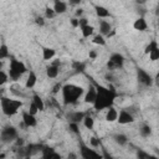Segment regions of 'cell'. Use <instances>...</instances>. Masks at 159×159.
I'll return each instance as SVG.
<instances>
[{
  "mask_svg": "<svg viewBox=\"0 0 159 159\" xmlns=\"http://www.w3.org/2000/svg\"><path fill=\"white\" fill-rule=\"evenodd\" d=\"M96 87V101L93 103V107L96 111H102V109H108L109 107L113 106L114 99L117 98V92L113 87H103L97 83H93Z\"/></svg>",
  "mask_w": 159,
  "mask_h": 159,
  "instance_id": "1",
  "label": "cell"
},
{
  "mask_svg": "<svg viewBox=\"0 0 159 159\" xmlns=\"http://www.w3.org/2000/svg\"><path fill=\"white\" fill-rule=\"evenodd\" d=\"M62 98L65 104H75L80 99V97L83 94V88L81 86L73 84V83H67L62 86Z\"/></svg>",
  "mask_w": 159,
  "mask_h": 159,
  "instance_id": "2",
  "label": "cell"
},
{
  "mask_svg": "<svg viewBox=\"0 0 159 159\" xmlns=\"http://www.w3.org/2000/svg\"><path fill=\"white\" fill-rule=\"evenodd\" d=\"M0 104H1V111L5 116L11 117L17 113V111L22 107V102L20 99H11L7 97H1L0 98Z\"/></svg>",
  "mask_w": 159,
  "mask_h": 159,
  "instance_id": "3",
  "label": "cell"
},
{
  "mask_svg": "<svg viewBox=\"0 0 159 159\" xmlns=\"http://www.w3.org/2000/svg\"><path fill=\"white\" fill-rule=\"evenodd\" d=\"M26 66H25V63L24 62H21V61H19V60H15V58H12L11 61H10V66H9V77H10V80H12V81H19L20 80V77L26 72Z\"/></svg>",
  "mask_w": 159,
  "mask_h": 159,
  "instance_id": "4",
  "label": "cell"
},
{
  "mask_svg": "<svg viewBox=\"0 0 159 159\" xmlns=\"http://www.w3.org/2000/svg\"><path fill=\"white\" fill-rule=\"evenodd\" d=\"M17 139V130L12 125L5 127L0 133V140L4 143H11Z\"/></svg>",
  "mask_w": 159,
  "mask_h": 159,
  "instance_id": "5",
  "label": "cell"
},
{
  "mask_svg": "<svg viewBox=\"0 0 159 159\" xmlns=\"http://www.w3.org/2000/svg\"><path fill=\"white\" fill-rule=\"evenodd\" d=\"M80 154H81V159H103L102 154H99L96 150L91 149L83 142L80 143Z\"/></svg>",
  "mask_w": 159,
  "mask_h": 159,
  "instance_id": "6",
  "label": "cell"
},
{
  "mask_svg": "<svg viewBox=\"0 0 159 159\" xmlns=\"http://www.w3.org/2000/svg\"><path fill=\"white\" fill-rule=\"evenodd\" d=\"M123 63H124V57L116 52V53H112L108 62H107V67L108 70H116V68H122L123 67Z\"/></svg>",
  "mask_w": 159,
  "mask_h": 159,
  "instance_id": "7",
  "label": "cell"
},
{
  "mask_svg": "<svg viewBox=\"0 0 159 159\" xmlns=\"http://www.w3.org/2000/svg\"><path fill=\"white\" fill-rule=\"evenodd\" d=\"M137 77H138L139 83H142L143 86L150 87L153 84V77L147 71H144L143 68H138L137 70Z\"/></svg>",
  "mask_w": 159,
  "mask_h": 159,
  "instance_id": "8",
  "label": "cell"
},
{
  "mask_svg": "<svg viewBox=\"0 0 159 159\" xmlns=\"http://www.w3.org/2000/svg\"><path fill=\"white\" fill-rule=\"evenodd\" d=\"M117 120L119 124H128V123L134 122V117H133V114H130L125 109H122L117 117Z\"/></svg>",
  "mask_w": 159,
  "mask_h": 159,
  "instance_id": "9",
  "label": "cell"
},
{
  "mask_svg": "<svg viewBox=\"0 0 159 159\" xmlns=\"http://www.w3.org/2000/svg\"><path fill=\"white\" fill-rule=\"evenodd\" d=\"M22 122H24V125L27 127V128L36 127V124H37L36 117L32 116V114H30L29 112H24V113H22Z\"/></svg>",
  "mask_w": 159,
  "mask_h": 159,
  "instance_id": "10",
  "label": "cell"
},
{
  "mask_svg": "<svg viewBox=\"0 0 159 159\" xmlns=\"http://www.w3.org/2000/svg\"><path fill=\"white\" fill-rule=\"evenodd\" d=\"M84 116H86L84 112H80V111H77V112H71V113L67 116V118H68L70 123H76V124H78L80 122L83 120Z\"/></svg>",
  "mask_w": 159,
  "mask_h": 159,
  "instance_id": "11",
  "label": "cell"
},
{
  "mask_svg": "<svg viewBox=\"0 0 159 159\" xmlns=\"http://www.w3.org/2000/svg\"><path fill=\"white\" fill-rule=\"evenodd\" d=\"M96 94H97V92H96V87H94L93 84H91V86L88 87V89H87L86 96H84V102H86V103H91V104H93L94 101H96Z\"/></svg>",
  "mask_w": 159,
  "mask_h": 159,
  "instance_id": "12",
  "label": "cell"
},
{
  "mask_svg": "<svg viewBox=\"0 0 159 159\" xmlns=\"http://www.w3.org/2000/svg\"><path fill=\"white\" fill-rule=\"evenodd\" d=\"M53 11H55V14L57 15V14H63V12H66V10H67V4L65 2V1H61V0H56L55 2H53Z\"/></svg>",
  "mask_w": 159,
  "mask_h": 159,
  "instance_id": "13",
  "label": "cell"
},
{
  "mask_svg": "<svg viewBox=\"0 0 159 159\" xmlns=\"http://www.w3.org/2000/svg\"><path fill=\"white\" fill-rule=\"evenodd\" d=\"M133 27H134V30H138V31H145V30L148 29V24H147L145 19H144L143 16H140V17H138V19L134 21Z\"/></svg>",
  "mask_w": 159,
  "mask_h": 159,
  "instance_id": "14",
  "label": "cell"
},
{
  "mask_svg": "<svg viewBox=\"0 0 159 159\" xmlns=\"http://www.w3.org/2000/svg\"><path fill=\"white\" fill-rule=\"evenodd\" d=\"M112 31V26H111V24L108 22V21H106V20H101L99 21V35H102V36H107L109 32Z\"/></svg>",
  "mask_w": 159,
  "mask_h": 159,
  "instance_id": "15",
  "label": "cell"
},
{
  "mask_svg": "<svg viewBox=\"0 0 159 159\" xmlns=\"http://www.w3.org/2000/svg\"><path fill=\"white\" fill-rule=\"evenodd\" d=\"M94 9H96V14H97V16L101 17V19H104V17H109V16H111V12H109L104 6L94 5Z\"/></svg>",
  "mask_w": 159,
  "mask_h": 159,
  "instance_id": "16",
  "label": "cell"
},
{
  "mask_svg": "<svg viewBox=\"0 0 159 159\" xmlns=\"http://www.w3.org/2000/svg\"><path fill=\"white\" fill-rule=\"evenodd\" d=\"M117 117H118L117 109H116L113 106L109 107V108L107 109V113H106V119H107L108 122H114V120H117Z\"/></svg>",
  "mask_w": 159,
  "mask_h": 159,
  "instance_id": "17",
  "label": "cell"
},
{
  "mask_svg": "<svg viewBox=\"0 0 159 159\" xmlns=\"http://www.w3.org/2000/svg\"><path fill=\"white\" fill-rule=\"evenodd\" d=\"M36 81H37V77H36V73L34 71H30L29 76H27V80H26V83H25V87L26 88H32L35 84H36Z\"/></svg>",
  "mask_w": 159,
  "mask_h": 159,
  "instance_id": "18",
  "label": "cell"
},
{
  "mask_svg": "<svg viewBox=\"0 0 159 159\" xmlns=\"http://www.w3.org/2000/svg\"><path fill=\"white\" fill-rule=\"evenodd\" d=\"M56 55V51L53 48H50V47H43L42 48V58L45 61H48L51 58H53Z\"/></svg>",
  "mask_w": 159,
  "mask_h": 159,
  "instance_id": "19",
  "label": "cell"
},
{
  "mask_svg": "<svg viewBox=\"0 0 159 159\" xmlns=\"http://www.w3.org/2000/svg\"><path fill=\"white\" fill-rule=\"evenodd\" d=\"M137 158L138 159H158L157 155L150 154V153H147L145 150H142V149H138L137 150Z\"/></svg>",
  "mask_w": 159,
  "mask_h": 159,
  "instance_id": "20",
  "label": "cell"
},
{
  "mask_svg": "<svg viewBox=\"0 0 159 159\" xmlns=\"http://www.w3.org/2000/svg\"><path fill=\"white\" fill-rule=\"evenodd\" d=\"M58 70H60V68L56 67V66H52V65L47 66V67H46V75H47V77H48V78H55V77H57Z\"/></svg>",
  "mask_w": 159,
  "mask_h": 159,
  "instance_id": "21",
  "label": "cell"
},
{
  "mask_svg": "<svg viewBox=\"0 0 159 159\" xmlns=\"http://www.w3.org/2000/svg\"><path fill=\"white\" fill-rule=\"evenodd\" d=\"M32 103L37 107V109L41 112V111H43L45 109V104H43V101H42V98L39 96V94H34V97H32Z\"/></svg>",
  "mask_w": 159,
  "mask_h": 159,
  "instance_id": "22",
  "label": "cell"
},
{
  "mask_svg": "<svg viewBox=\"0 0 159 159\" xmlns=\"http://www.w3.org/2000/svg\"><path fill=\"white\" fill-rule=\"evenodd\" d=\"M113 138H114L116 143L119 144V145H125V144L128 143V138H127V135H124V134H122V133L116 134Z\"/></svg>",
  "mask_w": 159,
  "mask_h": 159,
  "instance_id": "23",
  "label": "cell"
},
{
  "mask_svg": "<svg viewBox=\"0 0 159 159\" xmlns=\"http://www.w3.org/2000/svg\"><path fill=\"white\" fill-rule=\"evenodd\" d=\"M72 68L76 72H83L86 70V63L84 62H81V61H73L72 62Z\"/></svg>",
  "mask_w": 159,
  "mask_h": 159,
  "instance_id": "24",
  "label": "cell"
},
{
  "mask_svg": "<svg viewBox=\"0 0 159 159\" xmlns=\"http://www.w3.org/2000/svg\"><path fill=\"white\" fill-rule=\"evenodd\" d=\"M81 31H82V36H83V37H89V36L93 34L94 29H93V26H91V25L88 24V25L81 27Z\"/></svg>",
  "mask_w": 159,
  "mask_h": 159,
  "instance_id": "25",
  "label": "cell"
},
{
  "mask_svg": "<svg viewBox=\"0 0 159 159\" xmlns=\"http://www.w3.org/2000/svg\"><path fill=\"white\" fill-rule=\"evenodd\" d=\"M139 134H140L143 138H147V137H149V135L152 134V128H150L148 124H144V125L140 127V129H139Z\"/></svg>",
  "mask_w": 159,
  "mask_h": 159,
  "instance_id": "26",
  "label": "cell"
},
{
  "mask_svg": "<svg viewBox=\"0 0 159 159\" xmlns=\"http://www.w3.org/2000/svg\"><path fill=\"white\" fill-rule=\"evenodd\" d=\"M155 48H158V42L155 41V40H153V41H150L147 46H145V48H144V53H147V55H149L153 50H155Z\"/></svg>",
  "mask_w": 159,
  "mask_h": 159,
  "instance_id": "27",
  "label": "cell"
},
{
  "mask_svg": "<svg viewBox=\"0 0 159 159\" xmlns=\"http://www.w3.org/2000/svg\"><path fill=\"white\" fill-rule=\"evenodd\" d=\"M82 122H83V124H84V127H86L87 129H92L93 125H94V120H93V118L89 117V116H84V118H83Z\"/></svg>",
  "mask_w": 159,
  "mask_h": 159,
  "instance_id": "28",
  "label": "cell"
},
{
  "mask_svg": "<svg viewBox=\"0 0 159 159\" xmlns=\"http://www.w3.org/2000/svg\"><path fill=\"white\" fill-rule=\"evenodd\" d=\"M6 57H9V47H7L5 43H2V45L0 46V60L2 61V60L6 58Z\"/></svg>",
  "mask_w": 159,
  "mask_h": 159,
  "instance_id": "29",
  "label": "cell"
},
{
  "mask_svg": "<svg viewBox=\"0 0 159 159\" xmlns=\"http://www.w3.org/2000/svg\"><path fill=\"white\" fill-rule=\"evenodd\" d=\"M93 43H96V45H99V46H106V40H104V37L102 36V35H96L94 37H93Z\"/></svg>",
  "mask_w": 159,
  "mask_h": 159,
  "instance_id": "30",
  "label": "cell"
},
{
  "mask_svg": "<svg viewBox=\"0 0 159 159\" xmlns=\"http://www.w3.org/2000/svg\"><path fill=\"white\" fill-rule=\"evenodd\" d=\"M7 80H9V75L6 72H4L2 70H0V86L5 84L7 82Z\"/></svg>",
  "mask_w": 159,
  "mask_h": 159,
  "instance_id": "31",
  "label": "cell"
},
{
  "mask_svg": "<svg viewBox=\"0 0 159 159\" xmlns=\"http://www.w3.org/2000/svg\"><path fill=\"white\" fill-rule=\"evenodd\" d=\"M149 58H150L152 61H157V60H159V47L155 48V50H153V51L149 53Z\"/></svg>",
  "mask_w": 159,
  "mask_h": 159,
  "instance_id": "32",
  "label": "cell"
},
{
  "mask_svg": "<svg viewBox=\"0 0 159 159\" xmlns=\"http://www.w3.org/2000/svg\"><path fill=\"white\" fill-rule=\"evenodd\" d=\"M89 144H91V147L97 148V147H99V145H101V139H99V138H97V137H92V138L89 139Z\"/></svg>",
  "mask_w": 159,
  "mask_h": 159,
  "instance_id": "33",
  "label": "cell"
},
{
  "mask_svg": "<svg viewBox=\"0 0 159 159\" xmlns=\"http://www.w3.org/2000/svg\"><path fill=\"white\" fill-rule=\"evenodd\" d=\"M45 16H46L47 19H52V17H55V16H56V14H55L53 9H51V7H47V9L45 10Z\"/></svg>",
  "mask_w": 159,
  "mask_h": 159,
  "instance_id": "34",
  "label": "cell"
},
{
  "mask_svg": "<svg viewBox=\"0 0 159 159\" xmlns=\"http://www.w3.org/2000/svg\"><path fill=\"white\" fill-rule=\"evenodd\" d=\"M37 112H39L37 107H36V106H35V104L31 102V103H30V107H29V113H30V114H32V116H35Z\"/></svg>",
  "mask_w": 159,
  "mask_h": 159,
  "instance_id": "35",
  "label": "cell"
},
{
  "mask_svg": "<svg viewBox=\"0 0 159 159\" xmlns=\"http://www.w3.org/2000/svg\"><path fill=\"white\" fill-rule=\"evenodd\" d=\"M70 129H71L73 133L80 134V130H78V124H76V123H70Z\"/></svg>",
  "mask_w": 159,
  "mask_h": 159,
  "instance_id": "36",
  "label": "cell"
},
{
  "mask_svg": "<svg viewBox=\"0 0 159 159\" xmlns=\"http://www.w3.org/2000/svg\"><path fill=\"white\" fill-rule=\"evenodd\" d=\"M102 158H103V159H116V158H113V157H112V155H111L106 149H103V150H102Z\"/></svg>",
  "mask_w": 159,
  "mask_h": 159,
  "instance_id": "37",
  "label": "cell"
},
{
  "mask_svg": "<svg viewBox=\"0 0 159 159\" xmlns=\"http://www.w3.org/2000/svg\"><path fill=\"white\" fill-rule=\"evenodd\" d=\"M86 25H88L87 19H84V17L78 19V27H83V26H86Z\"/></svg>",
  "mask_w": 159,
  "mask_h": 159,
  "instance_id": "38",
  "label": "cell"
},
{
  "mask_svg": "<svg viewBox=\"0 0 159 159\" xmlns=\"http://www.w3.org/2000/svg\"><path fill=\"white\" fill-rule=\"evenodd\" d=\"M70 22H71V25H72L73 27H78V19H77V17L71 19V20H70Z\"/></svg>",
  "mask_w": 159,
  "mask_h": 159,
  "instance_id": "39",
  "label": "cell"
},
{
  "mask_svg": "<svg viewBox=\"0 0 159 159\" xmlns=\"http://www.w3.org/2000/svg\"><path fill=\"white\" fill-rule=\"evenodd\" d=\"M36 24L37 25H40V26H43L45 25V20H43V17H36Z\"/></svg>",
  "mask_w": 159,
  "mask_h": 159,
  "instance_id": "40",
  "label": "cell"
},
{
  "mask_svg": "<svg viewBox=\"0 0 159 159\" xmlns=\"http://www.w3.org/2000/svg\"><path fill=\"white\" fill-rule=\"evenodd\" d=\"M50 159H62V157H61V155H60V154H58V153L55 150V152L52 153V155L50 157Z\"/></svg>",
  "mask_w": 159,
  "mask_h": 159,
  "instance_id": "41",
  "label": "cell"
},
{
  "mask_svg": "<svg viewBox=\"0 0 159 159\" xmlns=\"http://www.w3.org/2000/svg\"><path fill=\"white\" fill-rule=\"evenodd\" d=\"M67 159H78V157H77V154L76 153H68V155H67Z\"/></svg>",
  "mask_w": 159,
  "mask_h": 159,
  "instance_id": "42",
  "label": "cell"
},
{
  "mask_svg": "<svg viewBox=\"0 0 159 159\" xmlns=\"http://www.w3.org/2000/svg\"><path fill=\"white\" fill-rule=\"evenodd\" d=\"M16 145L21 148V147L24 145V139H22V138H17V139H16Z\"/></svg>",
  "mask_w": 159,
  "mask_h": 159,
  "instance_id": "43",
  "label": "cell"
},
{
  "mask_svg": "<svg viewBox=\"0 0 159 159\" xmlns=\"http://www.w3.org/2000/svg\"><path fill=\"white\" fill-rule=\"evenodd\" d=\"M89 58H92V60H94L96 57H97V52L96 51H89Z\"/></svg>",
  "mask_w": 159,
  "mask_h": 159,
  "instance_id": "44",
  "label": "cell"
},
{
  "mask_svg": "<svg viewBox=\"0 0 159 159\" xmlns=\"http://www.w3.org/2000/svg\"><path fill=\"white\" fill-rule=\"evenodd\" d=\"M61 88H62V86H61L60 83H57V84H56V86L53 87V93H56V92H58V91H60Z\"/></svg>",
  "mask_w": 159,
  "mask_h": 159,
  "instance_id": "45",
  "label": "cell"
},
{
  "mask_svg": "<svg viewBox=\"0 0 159 159\" xmlns=\"http://www.w3.org/2000/svg\"><path fill=\"white\" fill-rule=\"evenodd\" d=\"M82 14H83V10L82 9H77L76 10V16H81Z\"/></svg>",
  "mask_w": 159,
  "mask_h": 159,
  "instance_id": "46",
  "label": "cell"
},
{
  "mask_svg": "<svg viewBox=\"0 0 159 159\" xmlns=\"http://www.w3.org/2000/svg\"><path fill=\"white\" fill-rule=\"evenodd\" d=\"M51 65H52V66H56V67H58V66H60V60H56V61H53Z\"/></svg>",
  "mask_w": 159,
  "mask_h": 159,
  "instance_id": "47",
  "label": "cell"
},
{
  "mask_svg": "<svg viewBox=\"0 0 159 159\" xmlns=\"http://www.w3.org/2000/svg\"><path fill=\"white\" fill-rule=\"evenodd\" d=\"M2 66H4V62L0 60V70H2Z\"/></svg>",
  "mask_w": 159,
  "mask_h": 159,
  "instance_id": "48",
  "label": "cell"
},
{
  "mask_svg": "<svg viewBox=\"0 0 159 159\" xmlns=\"http://www.w3.org/2000/svg\"><path fill=\"white\" fill-rule=\"evenodd\" d=\"M4 157H5L4 154H0V158H4Z\"/></svg>",
  "mask_w": 159,
  "mask_h": 159,
  "instance_id": "49",
  "label": "cell"
},
{
  "mask_svg": "<svg viewBox=\"0 0 159 159\" xmlns=\"http://www.w3.org/2000/svg\"><path fill=\"white\" fill-rule=\"evenodd\" d=\"M24 159H30V158H24Z\"/></svg>",
  "mask_w": 159,
  "mask_h": 159,
  "instance_id": "50",
  "label": "cell"
}]
</instances>
